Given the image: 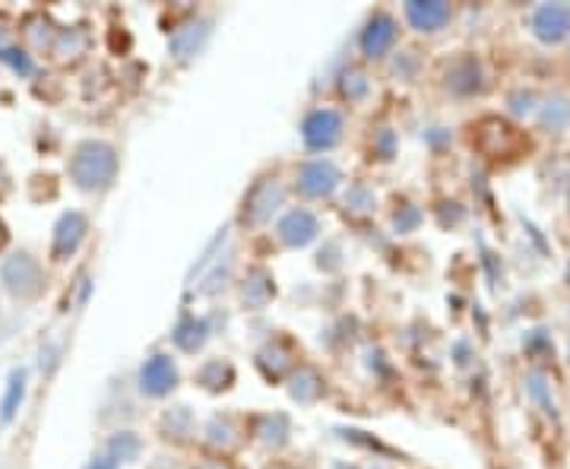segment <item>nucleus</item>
<instances>
[{"mask_svg":"<svg viewBox=\"0 0 570 469\" xmlns=\"http://www.w3.org/2000/svg\"><path fill=\"white\" fill-rule=\"evenodd\" d=\"M22 393H26V374L17 371L10 378V390H7V400H3V422H10L17 416V407L22 403Z\"/></svg>","mask_w":570,"mask_h":469,"instance_id":"nucleus-2","label":"nucleus"},{"mask_svg":"<svg viewBox=\"0 0 570 469\" xmlns=\"http://www.w3.org/2000/svg\"><path fill=\"white\" fill-rule=\"evenodd\" d=\"M3 276H7V283H10V289H13L17 295H29V292H36L39 266L32 264L26 254H20V257H13L10 264L3 266Z\"/></svg>","mask_w":570,"mask_h":469,"instance_id":"nucleus-1","label":"nucleus"}]
</instances>
